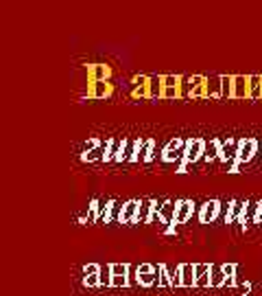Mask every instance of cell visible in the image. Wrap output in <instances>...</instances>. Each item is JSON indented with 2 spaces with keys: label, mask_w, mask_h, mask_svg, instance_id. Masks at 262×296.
<instances>
[{
  "label": "cell",
  "mask_w": 262,
  "mask_h": 296,
  "mask_svg": "<svg viewBox=\"0 0 262 296\" xmlns=\"http://www.w3.org/2000/svg\"><path fill=\"white\" fill-rule=\"evenodd\" d=\"M129 285H140L138 283V268L129 265Z\"/></svg>",
  "instance_id": "35"
},
{
  "label": "cell",
  "mask_w": 262,
  "mask_h": 296,
  "mask_svg": "<svg viewBox=\"0 0 262 296\" xmlns=\"http://www.w3.org/2000/svg\"><path fill=\"white\" fill-rule=\"evenodd\" d=\"M107 145H109V141L107 143H100L96 149H92V151H83L81 154V160L83 163H94V160H103L105 158V151H107Z\"/></svg>",
  "instance_id": "17"
},
{
  "label": "cell",
  "mask_w": 262,
  "mask_h": 296,
  "mask_svg": "<svg viewBox=\"0 0 262 296\" xmlns=\"http://www.w3.org/2000/svg\"><path fill=\"white\" fill-rule=\"evenodd\" d=\"M153 215V200H140V213L135 224H148Z\"/></svg>",
  "instance_id": "15"
},
{
  "label": "cell",
  "mask_w": 262,
  "mask_h": 296,
  "mask_svg": "<svg viewBox=\"0 0 262 296\" xmlns=\"http://www.w3.org/2000/svg\"><path fill=\"white\" fill-rule=\"evenodd\" d=\"M245 206H247V202L234 200V202H231V206H229V217H227V224H243Z\"/></svg>",
  "instance_id": "13"
},
{
  "label": "cell",
  "mask_w": 262,
  "mask_h": 296,
  "mask_svg": "<svg viewBox=\"0 0 262 296\" xmlns=\"http://www.w3.org/2000/svg\"><path fill=\"white\" fill-rule=\"evenodd\" d=\"M223 97L221 99H234V75H221Z\"/></svg>",
  "instance_id": "25"
},
{
  "label": "cell",
  "mask_w": 262,
  "mask_h": 296,
  "mask_svg": "<svg viewBox=\"0 0 262 296\" xmlns=\"http://www.w3.org/2000/svg\"><path fill=\"white\" fill-rule=\"evenodd\" d=\"M135 143H138V141H131V138H127L125 149H122L120 158H118L116 163H133V160H135Z\"/></svg>",
  "instance_id": "23"
},
{
  "label": "cell",
  "mask_w": 262,
  "mask_h": 296,
  "mask_svg": "<svg viewBox=\"0 0 262 296\" xmlns=\"http://www.w3.org/2000/svg\"><path fill=\"white\" fill-rule=\"evenodd\" d=\"M223 287H236V277H227L225 278V285Z\"/></svg>",
  "instance_id": "41"
},
{
  "label": "cell",
  "mask_w": 262,
  "mask_h": 296,
  "mask_svg": "<svg viewBox=\"0 0 262 296\" xmlns=\"http://www.w3.org/2000/svg\"><path fill=\"white\" fill-rule=\"evenodd\" d=\"M221 208H223V204L218 202V200H208L199 211L201 224H210V222H214L218 217V213H221Z\"/></svg>",
  "instance_id": "4"
},
{
  "label": "cell",
  "mask_w": 262,
  "mask_h": 296,
  "mask_svg": "<svg viewBox=\"0 0 262 296\" xmlns=\"http://www.w3.org/2000/svg\"><path fill=\"white\" fill-rule=\"evenodd\" d=\"M112 278H114V274H112V263H109V265H100V272H98L100 285H103V287H109V285H112Z\"/></svg>",
  "instance_id": "29"
},
{
  "label": "cell",
  "mask_w": 262,
  "mask_h": 296,
  "mask_svg": "<svg viewBox=\"0 0 262 296\" xmlns=\"http://www.w3.org/2000/svg\"><path fill=\"white\" fill-rule=\"evenodd\" d=\"M83 285L85 287H98L100 281H98V277H83Z\"/></svg>",
  "instance_id": "36"
},
{
  "label": "cell",
  "mask_w": 262,
  "mask_h": 296,
  "mask_svg": "<svg viewBox=\"0 0 262 296\" xmlns=\"http://www.w3.org/2000/svg\"><path fill=\"white\" fill-rule=\"evenodd\" d=\"M148 81H151V77H147V75H138V77H133L135 88H140V86H148Z\"/></svg>",
  "instance_id": "37"
},
{
  "label": "cell",
  "mask_w": 262,
  "mask_h": 296,
  "mask_svg": "<svg viewBox=\"0 0 262 296\" xmlns=\"http://www.w3.org/2000/svg\"><path fill=\"white\" fill-rule=\"evenodd\" d=\"M125 143H127V138L122 136V138H112L109 141V145H107V151H105V163H112V160H118L120 158V154H122V149H125Z\"/></svg>",
  "instance_id": "7"
},
{
  "label": "cell",
  "mask_w": 262,
  "mask_h": 296,
  "mask_svg": "<svg viewBox=\"0 0 262 296\" xmlns=\"http://www.w3.org/2000/svg\"><path fill=\"white\" fill-rule=\"evenodd\" d=\"M203 154H205V141H203V138H190V141L186 143L183 163L192 165V163H196L199 158H203Z\"/></svg>",
  "instance_id": "1"
},
{
  "label": "cell",
  "mask_w": 262,
  "mask_h": 296,
  "mask_svg": "<svg viewBox=\"0 0 262 296\" xmlns=\"http://www.w3.org/2000/svg\"><path fill=\"white\" fill-rule=\"evenodd\" d=\"M225 272H223V265H212V272H210V287H223L225 285Z\"/></svg>",
  "instance_id": "22"
},
{
  "label": "cell",
  "mask_w": 262,
  "mask_h": 296,
  "mask_svg": "<svg viewBox=\"0 0 262 296\" xmlns=\"http://www.w3.org/2000/svg\"><path fill=\"white\" fill-rule=\"evenodd\" d=\"M181 97V88H164L162 99H179Z\"/></svg>",
  "instance_id": "34"
},
{
  "label": "cell",
  "mask_w": 262,
  "mask_h": 296,
  "mask_svg": "<svg viewBox=\"0 0 262 296\" xmlns=\"http://www.w3.org/2000/svg\"><path fill=\"white\" fill-rule=\"evenodd\" d=\"M138 213H140L138 200H129V202H125V206H122V215H120V224H135Z\"/></svg>",
  "instance_id": "6"
},
{
  "label": "cell",
  "mask_w": 262,
  "mask_h": 296,
  "mask_svg": "<svg viewBox=\"0 0 262 296\" xmlns=\"http://www.w3.org/2000/svg\"><path fill=\"white\" fill-rule=\"evenodd\" d=\"M90 88H87V97L90 99H105L112 94V84L109 81H96V84H87Z\"/></svg>",
  "instance_id": "8"
},
{
  "label": "cell",
  "mask_w": 262,
  "mask_h": 296,
  "mask_svg": "<svg viewBox=\"0 0 262 296\" xmlns=\"http://www.w3.org/2000/svg\"><path fill=\"white\" fill-rule=\"evenodd\" d=\"M210 272H212L210 263H195V285L210 287Z\"/></svg>",
  "instance_id": "9"
},
{
  "label": "cell",
  "mask_w": 262,
  "mask_h": 296,
  "mask_svg": "<svg viewBox=\"0 0 262 296\" xmlns=\"http://www.w3.org/2000/svg\"><path fill=\"white\" fill-rule=\"evenodd\" d=\"M175 211H177V202H173V200H164V204H162L160 208V215L162 220H164V224H173L175 222Z\"/></svg>",
  "instance_id": "16"
},
{
  "label": "cell",
  "mask_w": 262,
  "mask_h": 296,
  "mask_svg": "<svg viewBox=\"0 0 262 296\" xmlns=\"http://www.w3.org/2000/svg\"><path fill=\"white\" fill-rule=\"evenodd\" d=\"M234 99H249V75H234Z\"/></svg>",
  "instance_id": "11"
},
{
  "label": "cell",
  "mask_w": 262,
  "mask_h": 296,
  "mask_svg": "<svg viewBox=\"0 0 262 296\" xmlns=\"http://www.w3.org/2000/svg\"><path fill=\"white\" fill-rule=\"evenodd\" d=\"M181 281H183V287H192L195 285V265L192 263H181Z\"/></svg>",
  "instance_id": "24"
},
{
  "label": "cell",
  "mask_w": 262,
  "mask_h": 296,
  "mask_svg": "<svg viewBox=\"0 0 262 296\" xmlns=\"http://www.w3.org/2000/svg\"><path fill=\"white\" fill-rule=\"evenodd\" d=\"M98 215H100V200H92L90 206H87V215L81 220V224H94V222H98Z\"/></svg>",
  "instance_id": "19"
},
{
  "label": "cell",
  "mask_w": 262,
  "mask_h": 296,
  "mask_svg": "<svg viewBox=\"0 0 262 296\" xmlns=\"http://www.w3.org/2000/svg\"><path fill=\"white\" fill-rule=\"evenodd\" d=\"M164 94V84H162V75L151 77L148 81V99H162Z\"/></svg>",
  "instance_id": "21"
},
{
  "label": "cell",
  "mask_w": 262,
  "mask_h": 296,
  "mask_svg": "<svg viewBox=\"0 0 262 296\" xmlns=\"http://www.w3.org/2000/svg\"><path fill=\"white\" fill-rule=\"evenodd\" d=\"M112 77V68L107 64H90L87 66V84H96V81H109Z\"/></svg>",
  "instance_id": "3"
},
{
  "label": "cell",
  "mask_w": 262,
  "mask_h": 296,
  "mask_svg": "<svg viewBox=\"0 0 262 296\" xmlns=\"http://www.w3.org/2000/svg\"><path fill=\"white\" fill-rule=\"evenodd\" d=\"M164 88H181V77L179 75H162Z\"/></svg>",
  "instance_id": "30"
},
{
  "label": "cell",
  "mask_w": 262,
  "mask_h": 296,
  "mask_svg": "<svg viewBox=\"0 0 262 296\" xmlns=\"http://www.w3.org/2000/svg\"><path fill=\"white\" fill-rule=\"evenodd\" d=\"M256 151H258V141H256V138H243L240 145H238V163L240 165L249 163V160L256 156Z\"/></svg>",
  "instance_id": "5"
},
{
  "label": "cell",
  "mask_w": 262,
  "mask_h": 296,
  "mask_svg": "<svg viewBox=\"0 0 262 296\" xmlns=\"http://www.w3.org/2000/svg\"><path fill=\"white\" fill-rule=\"evenodd\" d=\"M249 99L251 101L262 99V75H249Z\"/></svg>",
  "instance_id": "14"
},
{
  "label": "cell",
  "mask_w": 262,
  "mask_h": 296,
  "mask_svg": "<svg viewBox=\"0 0 262 296\" xmlns=\"http://www.w3.org/2000/svg\"><path fill=\"white\" fill-rule=\"evenodd\" d=\"M205 97L221 99L223 97V86H221V75L205 77Z\"/></svg>",
  "instance_id": "10"
},
{
  "label": "cell",
  "mask_w": 262,
  "mask_h": 296,
  "mask_svg": "<svg viewBox=\"0 0 262 296\" xmlns=\"http://www.w3.org/2000/svg\"><path fill=\"white\" fill-rule=\"evenodd\" d=\"M183 154H186V149H170V147H164V149H162V160H164V163L183 160Z\"/></svg>",
  "instance_id": "26"
},
{
  "label": "cell",
  "mask_w": 262,
  "mask_h": 296,
  "mask_svg": "<svg viewBox=\"0 0 262 296\" xmlns=\"http://www.w3.org/2000/svg\"><path fill=\"white\" fill-rule=\"evenodd\" d=\"M133 97H135V99L148 97V86H140V88H133Z\"/></svg>",
  "instance_id": "38"
},
{
  "label": "cell",
  "mask_w": 262,
  "mask_h": 296,
  "mask_svg": "<svg viewBox=\"0 0 262 296\" xmlns=\"http://www.w3.org/2000/svg\"><path fill=\"white\" fill-rule=\"evenodd\" d=\"M258 206H260V202H256V200H249V202H247V206H245L243 226L256 224V217H258Z\"/></svg>",
  "instance_id": "20"
},
{
  "label": "cell",
  "mask_w": 262,
  "mask_h": 296,
  "mask_svg": "<svg viewBox=\"0 0 262 296\" xmlns=\"http://www.w3.org/2000/svg\"><path fill=\"white\" fill-rule=\"evenodd\" d=\"M256 224H262V202L258 206V217H256Z\"/></svg>",
  "instance_id": "42"
},
{
  "label": "cell",
  "mask_w": 262,
  "mask_h": 296,
  "mask_svg": "<svg viewBox=\"0 0 262 296\" xmlns=\"http://www.w3.org/2000/svg\"><path fill=\"white\" fill-rule=\"evenodd\" d=\"M98 145H100L98 138H87V141H85V154H87V151H92V149H96Z\"/></svg>",
  "instance_id": "40"
},
{
  "label": "cell",
  "mask_w": 262,
  "mask_h": 296,
  "mask_svg": "<svg viewBox=\"0 0 262 296\" xmlns=\"http://www.w3.org/2000/svg\"><path fill=\"white\" fill-rule=\"evenodd\" d=\"M109 211H112V200H109V202H100L98 222H105V224H109Z\"/></svg>",
  "instance_id": "33"
},
{
  "label": "cell",
  "mask_w": 262,
  "mask_h": 296,
  "mask_svg": "<svg viewBox=\"0 0 262 296\" xmlns=\"http://www.w3.org/2000/svg\"><path fill=\"white\" fill-rule=\"evenodd\" d=\"M221 145L223 143L218 141V138H212V141L205 143V154H203V160H216L218 156H221Z\"/></svg>",
  "instance_id": "18"
},
{
  "label": "cell",
  "mask_w": 262,
  "mask_h": 296,
  "mask_svg": "<svg viewBox=\"0 0 262 296\" xmlns=\"http://www.w3.org/2000/svg\"><path fill=\"white\" fill-rule=\"evenodd\" d=\"M236 263H223V272H225V277H236Z\"/></svg>",
  "instance_id": "39"
},
{
  "label": "cell",
  "mask_w": 262,
  "mask_h": 296,
  "mask_svg": "<svg viewBox=\"0 0 262 296\" xmlns=\"http://www.w3.org/2000/svg\"><path fill=\"white\" fill-rule=\"evenodd\" d=\"M122 206L118 200H112V211H109V224H120V215H122Z\"/></svg>",
  "instance_id": "28"
},
{
  "label": "cell",
  "mask_w": 262,
  "mask_h": 296,
  "mask_svg": "<svg viewBox=\"0 0 262 296\" xmlns=\"http://www.w3.org/2000/svg\"><path fill=\"white\" fill-rule=\"evenodd\" d=\"M192 215V202L190 200H179L177 211H175V224H186Z\"/></svg>",
  "instance_id": "12"
},
{
  "label": "cell",
  "mask_w": 262,
  "mask_h": 296,
  "mask_svg": "<svg viewBox=\"0 0 262 296\" xmlns=\"http://www.w3.org/2000/svg\"><path fill=\"white\" fill-rule=\"evenodd\" d=\"M138 283L142 287H151V285H160V277H155V270L153 272H144V274H138Z\"/></svg>",
  "instance_id": "27"
},
{
  "label": "cell",
  "mask_w": 262,
  "mask_h": 296,
  "mask_svg": "<svg viewBox=\"0 0 262 296\" xmlns=\"http://www.w3.org/2000/svg\"><path fill=\"white\" fill-rule=\"evenodd\" d=\"M155 158V143L148 141H138L135 143V160L133 163H151Z\"/></svg>",
  "instance_id": "2"
},
{
  "label": "cell",
  "mask_w": 262,
  "mask_h": 296,
  "mask_svg": "<svg viewBox=\"0 0 262 296\" xmlns=\"http://www.w3.org/2000/svg\"><path fill=\"white\" fill-rule=\"evenodd\" d=\"M157 272H160V285L162 287H170V272L166 265H160L157 268Z\"/></svg>",
  "instance_id": "32"
},
{
  "label": "cell",
  "mask_w": 262,
  "mask_h": 296,
  "mask_svg": "<svg viewBox=\"0 0 262 296\" xmlns=\"http://www.w3.org/2000/svg\"><path fill=\"white\" fill-rule=\"evenodd\" d=\"M170 272V287H181L183 281H181V268H175V270H168Z\"/></svg>",
  "instance_id": "31"
}]
</instances>
